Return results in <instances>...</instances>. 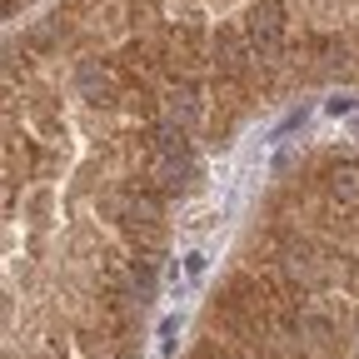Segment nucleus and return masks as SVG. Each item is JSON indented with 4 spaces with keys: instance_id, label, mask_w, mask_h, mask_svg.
<instances>
[{
    "instance_id": "1",
    "label": "nucleus",
    "mask_w": 359,
    "mask_h": 359,
    "mask_svg": "<svg viewBox=\"0 0 359 359\" xmlns=\"http://www.w3.org/2000/svg\"><path fill=\"white\" fill-rule=\"evenodd\" d=\"M245 35L255 45L259 65H280V55L290 50V35H285V6L280 0H255L250 15H245Z\"/></svg>"
},
{
    "instance_id": "2",
    "label": "nucleus",
    "mask_w": 359,
    "mask_h": 359,
    "mask_svg": "<svg viewBox=\"0 0 359 359\" xmlns=\"http://www.w3.org/2000/svg\"><path fill=\"white\" fill-rule=\"evenodd\" d=\"M215 70H219V80H235V85H245L259 70V55H255L245 25H219V35H215Z\"/></svg>"
},
{
    "instance_id": "3",
    "label": "nucleus",
    "mask_w": 359,
    "mask_h": 359,
    "mask_svg": "<svg viewBox=\"0 0 359 359\" xmlns=\"http://www.w3.org/2000/svg\"><path fill=\"white\" fill-rule=\"evenodd\" d=\"M299 354L304 359H334L339 354V325L320 309H299V325H294Z\"/></svg>"
},
{
    "instance_id": "4",
    "label": "nucleus",
    "mask_w": 359,
    "mask_h": 359,
    "mask_svg": "<svg viewBox=\"0 0 359 359\" xmlns=\"http://www.w3.org/2000/svg\"><path fill=\"white\" fill-rule=\"evenodd\" d=\"M325 195H330L339 210L359 205V160H334V165L325 170Z\"/></svg>"
},
{
    "instance_id": "5",
    "label": "nucleus",
    "mask_w": 359,
    "mask_h": 359,
    "mask_svg": "<svg viewBox=\"0 0 359 359\" xmlns=\"http://www.w3.org/2000/svg\"><path fill=\"white\" fill-rule=\"evenodd\" d=\"M200 115H205V100L195 95V90H190L185 80L165 90V120H175V125H185V130H195V125H200Z\"/></svg>"
},
{
    "instance_id": "6",
    "label": "nucleus",
    "mask_w": 359,
    "mask_h": 359,
    "mask_svg": "<svg viewBox=\"0 0 359 359\" xmlns=\"http://www.w3.org/2000/svg\"><path fill=\"white\" fill-rule=\"evenodd\" d=\"M75 80H80V95L85 100H110V65H100V60H80V70H75Z\"/></svg>"
},
{
    "instance_id": "7",
    "label": "nucleus",
    "mask_w": 359,
    "mask_h": 359,
    "mask_svg": "<svg viewBox=\"0 0 359 359\" xmlns=\"http://www.w3.org/2000/svg\"><path fill=\"white\" fill-rule=\"evenodd\" d=\"M349 334H354V354H359V309H354V320H349Z\"/></svg>"
},
{
    "instance_id": "8",
    "label": "nucleus",
    "mask_w": 359,
    "mask_h": 359,
    "mask_svg": "<svg viewBox=\"0 0 359 359\" xmlns=\"http://www.w3.org/2000/svg\"><path fill=\"white\" fill-rule=\"evenodd\" d=\"M354 135H359V120H354Z\"/></svg>"
}]
</instances>
